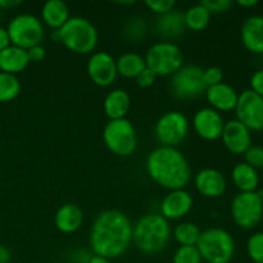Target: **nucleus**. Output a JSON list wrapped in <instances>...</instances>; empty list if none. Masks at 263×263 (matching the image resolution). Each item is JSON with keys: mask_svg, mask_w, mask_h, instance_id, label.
<instances>
[{"mask_svg": "<svg viewBox=\"0 0 263 263\" xmlns=\"http://www.w3.org/2000/svg\"><path fill=\"white\" fill-rule=\"evenodd\" d=\"M247 252L254 263H263V233H256L249 236Z\"/></svg>", "mask_w": 263, "mask_h": 263, "instance_id": "2f4dec72", "label": "nucleus"}, {"mask_svg": "<svg viewBox=\"0 0 263 263\" xmlns=\"http://www.w3.org/2000/svg\"><path fill=\"white\" fill-rule=\"evenodd\" d=\"M194 185L198 192L207 198H218L223 195L228 187L226 177L216 168L200 170L194 176Z\"/></svg>", "mask_w": 263, "mask_h": 263, "instance_id": "f3484780", "label": "nucleus"}, {"mask_svg": "<svg viewBox=\"0 0 263 263\" xmlns=\"http://www.w3.org/2000/svg\"><path fill=\"white\" fill-rule=\"evenodd\" d=\"M104 113L109 120L126 118L131 108V98L123 89H113L105 97L103 103Z\"/></svg>", "mask_w": 263, "mask_h": 263, "instance_id": "412c9836", "label": "nucleus"}, {"mask_svg": "<svg viewBox=\"0 0 263 263\" xmlns=\"http://www.w3.org/2000/svg\"><path fill=\"white\" fill-rule=\"evenodd\" d=\"M251 90L263 98V69H258L252 74Z\"/></svg>", "mask_w": 263, "mask_h": 263, "instance_id": "4c0bfd02", "label": "nucleus"}, {"mask_svg": "<svg viewBox=\"0 0 263 263\" xmlns=\"http://www.w3.org/2000/svg\"><path fill=\"white\" fill-rule=\"evenodd\" d=\"M235 113L236 120L249 131L263 130V98L251 89L239 95Z\"/></svg>", "mask_w": 263, "mask_h": 263, "instance_id": "f8f14e48", "label": "nucleus"}, {"mask_svg": "<svg viewBox=\"0 0 263 263\" xmlns=\"http://www.w3.org/2000/svg\"><path fill=\"white\" fill-rule=\"evenodd\" d=\"M87 263H112V261L108 258H104V257L92 256V257H90V259L87 261Z\"/></svg>", "mask_w": 263, "mask_h": 263, "instance_id": "37998d69", "label": "nucleus"}, {"mask_svg": "<svg viewBox=\"0 0 263 263\" xmlns=\"http://www.w3.org/2000/svg\"><path fill=\"white\" fill-rule=\"evenodd\" d=\"M174 238L180 246L182 247H193L197 246L198 241H199L200 234H202V230L198 228V225L193 222H180L175 226L174 231Z\"/></svg>", "mask_w": 263, "mask_h": 263, "instance_id": "cd10ccee", "label": "nucleus"}, {"mask_svg": "<svg viewBox=\"0 0 263 263\" xmlns=\"http://www.w3.org/2000/svg\"><path fill=\"white\" fill-rule=\"evenodd\" d=\"M9 45H10V40H9V35H8L7 28L0 27V51L4 50V49Z\"/></svg>", "mask_w": 263, "mask_h": 263, "instance_id": "ea45409f", "label": "nucleus"}, {"mask_svg": "<svg viewBox=\"0 0 263 263\" xmlns=\"http://www.w3.org/2000/svg\"><path fill=\"white\" fill-rule=\"evenodd\" d=\"M171 92L175 98L189 100L199 98L207 90L203 81V68L198 66H182L171 76Z\"/></svg>", "mask_w": 263, "mask_h": 263, "instance_id": "1a4fd4ad", "label": "nucleus"}, {"mask_svg": "<svg viewBox=\"0 0 263 263\" xmlns=\"http://www.w3.org/2000/svg\"><path fill=\"white\" fill-rule=\"evenodd\" d=\"M21 2L18 0H0V8H12L15 5H20Z\"/></svg>", "mask_w": 263, "mask_h": 263, "instance_id": "79ce46f5", "label": "nucleus"}, {"mask_svg": "<svg viewBox=\"0 0 263 263\" xmlns=\"http://www.w3.org/2000/svg\"><path fill=\"white\" fill-rule=\"evenodd\" d=\"M256 193H257V195H258V197H259V199H261L262 202H263V187H262V189L257 190Z\"/></svg>", "mask_w": 263, "mask_h": 263, "instance_id": "a18cd8bd", "label": "nucleus"}, {"mask_svg": "<svg viewBox=\"0 0 263 263\" xmlns=\"http://www.w3.org/2000/svg\"><path fill=\"white\" fill-rule=\"evenodd\" d=\"M221 140L230 153L244 154L252 144L251 131L238 120H231L225 122Z\"/></svg>", "mask_w": 263, "mask_h": 263, "instance_id": "dca6fc26", "label": "nucleus"}, {"mask_svg": "<svg viewBox=\"0 0 263 263\" xmlns=\"http://www.w3.org/2000/svg\"><path fill=\"white\" fill-rule=\"evenodd\" d=\"M203 5L210 10V13H225L233 7L231 0H202Z\"/></svg>", "mask_w": 263, "mask_h": 263, "instance_id": "c9c22d12", "label": "nucleus"}, {"mask_svg": "<svg viewBox=\"0 0 263 263\" xmlns=\"http://www.w3.org/2000/svg\"><path fill=\"white\" fill-rule=\"evenodd\" d=\"M246 163L253 168H263V148L258 145H251L243 154Z\"/></svg>", "mask_w": 263, "mask_h": 263, "instance_id": "473e14b6", "label": "nucleus"}, {"mask_svg": "<svg viewBox=\"0 0 263 263\" xmlns=\"http://www.w3.org/2000/svg\"><path fill=\"white\" fill-rule=\"evenodd\" d=\"M240 39L247 50L254 54H263L262 15H251L244 21L240 30Z\"/></svg>", "mask_w": 263, "mask_h": 263, "instance_id": "6ab92c4d", "label": "nucleus"}, {"mask_svg": "<svg viewBox=\"0 0 263 263\" xmlns=\"http://www.w3.org/2000/svg\"><path fill=\"white\" fill-rule=\"evenodd\" d=\"M87 74L98 86H110L118 74L116 59L108 51H95L87 62Z\"/></svg>", "mask_w": 263, "mask_h": 263, "instance_id": "ddd939ff", "label": "nucleus"}, {"mask_svg": "<svg viewBox=\"0 0 263 263\" xmlns=\"http://www.w3.org/2000/svg\"><path fill=\"white\" fill-rule=\"evenodd\" d=\"M238 4L244 8H251L258 4V2L257 0H238Z\"/></svg>", "mask_w": 263, "mask_h": 263, "instance_id": "c03bdc74", "label": "nucleus"}, {"mask_svg": "<svg viewBox=\"0 0 263 263\" xmlns=\"http://www.w3.org/2000/svg\"><path fill=\"white\" fill-rule=\"evenodd\" d=\"M203 81L207 87L221 84L223 81V71L220 67H208V68L203 69Z\"/></svg>", "mask_w": 263, "mask_h": 263, "instance_id": "f704fd0d", "label": "nucleus"}, {"mask_svg": "<svg viewBox=\"0 0 263 263\" xmlns=\"http://www.w3.org/2000/svg\"><path fill=\"white\" fill-rule=\"evenodd\" d=\"M84 222V212L74 203H66L58 208L54 216L55 228L63 234H72L79 230Z\"/></svg>", "mask_w": 263, "mask_h": 263, "instance_id": "aec40b11", "label": "nucleus"}, {"mask_svg": "<svg viewBox=\"0 0 263 263\" xmlns=\"http://www.w3.org/2000/svg\"><path fill=\"white\" fill-rule=\"evenodd\" d=\"M21 92V82L15 74L0 71V103L15 99Z\"/></svg>", "mask_w": 263, "mask_h": 263, "instance_id": "c85d7f7f", "label": "nucleus"}, {"mask_svg": "<svg viewBox=\"0 0 263 263\" xmlns=\"http://www.w3.org/2000/svg\"><path fill=\"white\" fill-rule=\"evenodd\" d=\"M202 256L198 251L197 246L182 247L176 249L172 257V263H202Z\"/></svg>", "mask_w": 263, "mask_h": 263, "instance_id": "c756f323", "label": "nucleus"}, {"mask_svg": "<svg viewBox=\"0 0 263 263\" xmlns=\"http://www.w3.org/2000/svg\"><path fill=\"white\" fill-rule=\"evenodd\" d=\"M211 13L202 3L195 4L193 7L187 8L184 13L185 27L192 31H202L208 26L211 21Z\"/></svg>", "mask_w": 263, "mask_h": 263, "instance_id": "bb28decb", "label": "nucleus"}, {"mask_svg": "<svg viewBox=\"0 0 263 263\" xmlns=\"http://www.w3.org/2000/svg\"><path fill=\"white\" fill-rule=\"evenodd\" d=\"M194 205L193 195L186 189L170 190L161 203V215L166 220L174 221L185 217Z\"/></svg>", "mask_w": 263, "mask_h": 263, "instance_id": "2eb2a0df", "label": "nucleus"}, {"mask_svg": "<svg viewBox=\"0 0 263 263\" xmlns=\"http://www.w3.org/2000/svg\"><path fill=\"white\" fill-rule=\"evenodd\" d=\"M204 94L211 108H213L217 112H230V110H234L239 98L236 90L229 84H225V82L207 87Z\"/></svg>", "mask_w": 263, "mask_h": 263, "instance_id": "a211bd4d", "label": "nucleus"}, {"mask_svg": "<svg viewBox=\"0 0 263 263\" xmlns=\"http://www.w3.org/2000/svg\"><path fill=\"white\" fill-rule=\"evenodd\" d=\"M58 31V43L76 54H90L99 41L97 27L85 17H71Z\"/></svg>", "mask_w": 263, "mask_h": 263, "instance_id": "20e7f679", "label": "nucleus"}, {"mask_svg": "<svg viewBox=\"0 0 263 263\" xmlns=\"http://www.w3.org/2000/svg\"><path fill=\"white\" fill-rule=\"evenodd\" d=\"M231 179L234 185L240 190V193L256 192L259 184V176L256 168L247 164L246 162L238 163L233 168Z\"/></svg>", "mask_w": 263, "mask_h": 263, "instance_id": "393cba45", "label": "nucleus"}, {"mask_svg": "<svg viewBox=\"0 0 263 263\" xmlns=\"http://www.w3.org/2000/svg\"><path fill=\"white\" fill-rule=\"evenodd\" d=\"M116 64H117V73L126 79H136V76L146 67L144 57L135 51L121 54L116 59Z\"/></svg>", "mask_w": 263, "mask_h": 263, "instance_id": "a878e982", "label": "nucleus"}, {"mask_svg": "<svg viewBox=\"0 0 263 263\" xmlns=\"http://www.w3.org/2000/svg\"><path fill=\"white\" fill-rule=\"evenodd\" d=\"M136 84H138L139 87H143V89H148V87L153 86L154 82L157 80V74L154 73L153 71L145 67L140 73L136 76Z\"/></svg>", "mask_w": 263, "mask_h": 263, "instance_id": "e433bc0d", "label": "nucleus"}, {"mask_svg": "<svg viewBox=\"0 0 263 263\" xmlns=\"http://www.w3.org/2000/svg\"><path fill=\"white\" fill-rule=\"evenodd\" d=\"M225 121L220 112L211 107L200 108L193 118L195 134L204 140L213 141L221 139Z\"/></svg>", "mask_w": 263, "mask_h": 263, "instance_id": "4468645a", "label": "nucleus"}, {"mask_svg": "<svg viewBox=\"0 0 263 263\" xmlns=\"http://www.w3.org/2000/svg\"><path fill=\"white\" fill-rule=\"evenodd\" d=\"M154 134L161 145L176 148L189 134V120L179 110H168L156 122Z\"/></svg>", "mask_w": 263, "mask_h": 263, "instance_id": "9d476101", "label": "nucleus"}, {"mask_svg": "<svg viewBox=\"0 0 263 263\" xmlns=\"http://www.w3.org/2000/svg\"><path fill=\"white\" fill-rule=\"evenodd\" d=\"M69 18V7L62 0H48L41 8V22L53 31L59 30Z\"/></svg>", "mask_w": 263, "mask_h": 263, "instance_id": "5701e85b", "label": "nucleus"}, {"mask_svg": "<svg viewBox=\"0 0 263 263\" xmlns=\"http://www.w3.org/2000/svg\"><path fill=\"white\" fill-rule=\"evenodd\" d=\"M197 248L207 263H230L235 253V241L229 231L210 228L202 231Z\"/></svg>", "mask_w": 263, "mask_h": 263, "instance_id": "39448f33", "label": "nucleus"}, {"mask_svg": "<svg viewBox=\"0 0 263 263\" xmlns=\"http://www.w3.org/2000/svg\"><path fill=\"white\" fill-rule=\"evenodd\" d=\"M145 64L158 76H172L184 66V55L177 44L164 40L149 46L145 55Z\"/></svg>", "mask_w": 263, "mask_h": 263, "instance_id": "423d86ee", "label": "nucleus"}, {"mask_svg": "<svg viewBox=\"0 0 263 263\" xmlns=\"http://www.w3.org/2000/svg\"><path fill=\"white\" fill-rule=\"evenodd\" d=\"M30 64L27 50L18 46L12 45L0 51V71L5 73L17 74L25 71Z\"/></svg>", "mask_w": 263, "mask_h": 263, "instance_id": "4be33fe9", "label": "nucleus"}, {"mask_svg": "<svg viewBox=\"0 0 263 263\" xmlns=\"http://www.w3.org/2000/svg\"><path fill=\"white\" fill-rule=\"evenodd\" d=\"M133 228L127 215L118 210H105L94 220L89 243L94 256L115 259L123 256L133 243Z\"/></svg>", "mask_w": 263, "mask_h": 263, "instance_id": "f257e3e1", "label": "nucleus"}, {"mask_svg": "<svg viewBox=\"0 0 263 263\" xmlns=\"http://www.w3.org/2000/svg\"><path fill=\"white\" fill-rule=\"evenodd\" d=\"M185 28L186 27H185L184 13L177 12L175 9L166 14L159 15L156 22V30L164 39H168V41L179 37L184 32Z\"/></svg>", "mask_w": 263, "mask_h": 263, "instance_id": "b1692460", "label": "nucleus"}, {"mask_svg": "<svg viewBox=\"0 0 263 263\" xmlns=\"http://www.w3.org/2000/svg\"><path fill=\"white\" fill-rule=\"evenodd\" d=\"M146 31V25L145 21L140 17H134L131 18L127 22V25L125 26V36L131 41H138L140 39L144 37Z\"/></svg>", "mask_w": 263, "mask_h": 263, "instance_id": "7c9ffc66", "label": "nucleus"}, {"mask_svg": "<svg viewBox=\"0 0 263 263\" xmlns=\"http://www.w3.org/2000/svg\"><path fill=\"white\" fill-rule=\"evenodd\" d=\"M171 226L161 213L143 216L133 228V243L145 254H158L167 248L171 239Z\"/></svg>", "mask_w": 263, "mask_h": 263, "instance_id": "7ed1b4c3", "label": "nucleus"}, {"mask_svg": "<svg viewBox=\"0 0 263 263\" xmlns=\"http://www.w3.org/2000/svg\"><path fill=\"white\" fill-rule=\"evenodd\" d=\"M145 5L156 14L163 15L172 12L176 7V3L174 0H146Z\"/></svg>", "mask_w": 263, "mask_h": 263, "instance_id": "72a5a7b5", "label": "nucleus"}, {"mask_svg": "<svg viewBox=\"0 0 263 263\" xmlns=\"http://www.w3.org/2000/svg\"><path fill=\"white\" fill-rule=\"evenodd\" d=\"M103 141L108 151L116 156H131L138 146L136 130L133 122L127 118L109 120L103 128Z\"/></svg>", "mask_w": 263, "mask_h": 263, "instance_id": "0eeeda50", "label": "nucleus"}, {"mask_svg": "<svg viewBox=\"0 0 263 263\" xmlns=\"http://www.w3.org/2000/svg\"><path fill=\"white\" fill-rule=\"evenodd\" d=\"M146 174L159 186L170 190L185 189L192 180V167L175 146L159 145L146 157Z\"/></svg>", "mask_w": 263, "mask_h": 263, "instance_id": "f03ea898", "label": "nucleus"}, {"mask_svg": "<svg viewBox=\"0 0 263 263\" xmlns=\"http://www.w3.org/2000/svg\"><path fill=\"white\" fill-rule=\"evenodd\" d=\"M12 258V253L8 249V247L0 244V263H8Z\"/></svg>", "mask_w": 263, "mask_h": 263, "instance_id": "a19ab883", "label": "nucleus"}, {"mask_svg": "<svg viewBox=\"0 0 263 263\" xmlns=\"http://www.w3.org/2000/svg\"><path fill=\"white\" fill-rule=\"evenodd\" d=\"M8 35L12 45L28 50L35 45H41L45 30L41 20L30 13H21L10 20Z\"/></svg>", "mask_w": 263, "mask_h": 263, "instance_id": "6e6552de", "label": "nucleus"}, {"mask_svg": "<svg viewBox=\"0 0 263 263\" xmlns=\"http://www.w3.org/2000/svg\"><path fill=\"white\" fill-rule=\"evenodd\" d=\"M231 216L238 226L253 229L263 216V202L256 192L239 193L231 202Z\"/></svg>", "mask_w": 263, "mask_h": 263, "instance_id": "9b49d317", "label": "nucleus"}, {"mask_svg": "<svg viewBox=\"0 0 263 263\" xmlns=\"http://www.w3.org/2000/svg\"><path fill=\"white\" fill-rule=\"evenodd\" d=\"M27 55L30 62H36V63H37V62H41L45 59L46 50L43 45H35L32 46V48L28 49Z\"/></svg>", "mask_w": 263, "mask_h": 263, "instance_id": "58836bf2", "label": "nucleus"}]
</instances>
